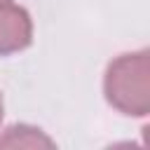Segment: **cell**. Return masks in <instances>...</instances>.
I'll use <instances>...</instances> for the list:
<instances>
[{
  "mask_svg": "<svg viewBox=\"0 0 150 150\" xmlns=\"http://www.w3.org/2000/svg\"><path fill=\"white\" fill-rule=\"evenodd\" d=\"M103 94L117 112L145 117L150 112V52L138 49L112 59L105 68Z\"/></svg>",
  "mask_w": 150,
  "mask_h": 150,
  "instance_id": "6da1fadb",
  "label": "cell"
},
{
  "mask_svg": "<svg viewBox=\"0 0 150 150\" xmlns=\"http://www.w3.org/2000/svg\"><path fill=\"white\" fill-rule=\"evenodd\" d=\"M33 42L30 14L14 0H0V56L16 54Z\"/></svg>",
  "mask_w": 150,
  "mask_h": 150,
  "instance_id": "7a4b0ae2",
  "label": "cell"
},
{
  "mask_svg": "<svg viewBox=\"0 0 150 150\" xmlns=\"http://www.w3.org/2000/svg\"><path fill=\"white\" fill-rule=\"evenodd\" d=\"M0 148H54V141L38 127L14 124L0 134Z\"/></svg>",
  "mask_w": 150,
  "mask_h": 150,
  "instance_id": "3957f363",
  "label": "cell"
},
{
  "mask_svg": "<svg viewBox=\"0 0 150 150\" xmlns=\"http://www.w3.org/2000/svg\"><path fill=\"white\" fill-rule=\"evenodd\" d=\"M2 112H5V105H2V96H0V122H2Z\"/></svg>",
  "mask_w": 150,
  "mask_h": 150,
  "instance_id": "277c9868",
  "label": "cell"
}]
</instances>
